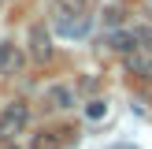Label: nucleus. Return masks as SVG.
Returning a JSON list of instances; mask_svg holds the SVG:
<instances>
[{
	"mask_svg": "<svg viewBox=\"0 0 152 149\" xmlns=\"http://www.w3.org/2000/svg\"><path fill=\"white\" fill-rule=\"evenodd\" d=\"M111 45H115L119 52H134L141 41H137V34H115V37H111Z\"/></svg>",
	"mask_w": 152,
	"mask_h": 149,
	"instance_id": "nucleus-5",
	"label": "nucleus"
},
{
	"mask_svg": "<svg viewBox=\"0 0 152 149\" xmlns=\"http://www.w3.org/2000/svg\"><path fill=\"white\" fill-rule=\"evenodd\" d=\"M30 41H34V56H37V60H48V52H52V49H48V37H45V30H41V26L30 30Z\"/></svg>",
	"mask_w": 152,
	"mask_h": 149,
	"instance_id": "nucleus-2",
	"label": "nucleus"
},
{
	"mask_svg": "<svg viewBox=\"0 0 152 149\" xmlns=\"http://www.w3.org/2000/svg\"><path fill=\"white\" fill-rule=\"evenodd\" d=\"M26 123H30V108H26V104H7V108L0 112V138H15V134H22Z\"/></svg>",
	"mask_w": 152,
	"mask_h": 149,
	"instance_id": "nucleus-1",
	"label": "nucleus"
},
{
	"mask_svg": "<svg viewBox=\"0 0 152 149\" xmlns=\"http://www.w3.org/2000/svg\"><path fill=\"white\" fill-rule=\"evenodd\" d=\"M48 101L56 104V108H74V93H71L67 86H52V89H48Z\"/></svg>",
	"mask_w": 152,
	"mask_h": 149,
	"instance_id": "nucleus-3",
	"label": "nucleus"
},
{
	"mask_svg": "<svg viewBox=\"0 0 152 149\" xmlns=\"http://www.w3.org/2000/svg\"><path fill=\"white\" fill-rule=\"evenodd\" d=\"M137 41H141V49L152 52V26H141V30H137Z\"/></svg>",
	"mask_w": 152,
	"mask_h": 149,
	"instance_id": "nucleus-10",
	"label": "nucleus"
},
{
	"mask_svg": "<svg viewBox=\"0 0 152 149\" xmlns=\"http://www.w3.org/2000/svg\"><path fill=\"white\" fill-rule=\"evenodd\" d=\"M104 112H108V101H89L86 104V116L89 119H104Z\"/></svg>",
	"mask_w": 152,
	"mask_h": 149,
	"instance_id": "nucleus-8",
	"label": "nucleus"
},
{
	"mask_svg": "<svg viewBox=\"0 0 152 149\" xmlns=\"http://www.w3.org/2000/svg\"><path fill=\"white\" fill-rule=\"evenodd\" d=\"M59 134H63V131H59ZM59 134H37L30 149H63V138H59Z\"/></svg>",
	"mask_w": 152,
	"mask_h": 149,
	"instance_id": "nucleus-4",
	"label": "nucleus"
},
{
	"mask_svg": "<svg viewBox=\"0 0 152 149\" xmlns=\"http://www.w3.org/2000/svg\"><path fill=\"white\" fill-rule=\"evenodd\" d=\"M59 7L71 11V15H82V11H86V0H59Z\"/></svg>",
	"mask_w": 152,
	"mask_h": 149,
	"instance_id": "nucleus-9",
	"label": "nucleus"
},
{
	"mask_svg": "<svg viewBox=\"0 0 152 149\" xmlns=\"http://www.w3.org/2000/svg\"><path fill=\"white\" fill-rule=\"evenodd\" d=\"M130 71L137 74V78H152V60H145V56H130Z\"/></svg>",
	"mask_w": 152,
	"mask_h": 149,
	"instance_id": "nucleus-6",
	"label": "nucleus"
},
{
	"mask_svg": "<svg viewBox=\"0 0 152 149\" xmlns=\"http://www.w3.org/2000/svg\"><path fill=\"white\" fill-rule=\"evenodd\" d=\"M86 26H89L86 19H78V22H63V34H86Z\"/></svg>",
	"mask_w": 152,
	"mask_h": 149,
	"instance_id": "nucleus-11",
	"label": "nucleus"
},
{
	"mask_svg": "<svg viewBox=\"0 0 152 149\" xmlns=\"http://www.w3.org/2000/svg\"><path fill=\"white\" fill-rule=\"evenodd\" d=\"M19 63H22V56L4 45V52H0V67H4V71H19Z\"/></svg>",
	"mask_w": 152,
	"mask_h": 149,
	"instance_id": "nucleus-7",
	"label": "nucleus"
}]
</instances>
